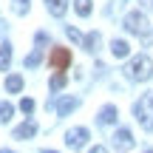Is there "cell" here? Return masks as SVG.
<instances>
[{"label": "cell", "mask_w": 153, "mask_h": 153, "mask_svg": "<svg viewBox=\"0 0 153 153\" xmlns=\"http://www.w3.org/2000/svg\"><path fill=\"white\" fill-rule=\"evenodd\" d=\"M74 9L79 17H88L91 14V0H74Z\"/></svg>", "instance_id": "2e32d148"}, {"label": "cell", "mask_w": 153, "mask_h": 153, "mask_svg": "<svg viewBox=\"0 0 153 153\" xmlns=\"http://www.w3.org/2000/svg\"><path fill=\"white\" fill-rule=\"evenodd\" d=\"M91 153H108V150H105L102 145H97V148H91Z\"/></svg>", "instance_id": "603a6c76"}, {"label": "cell", "mask_w": 153, "mask_h": 153, "mask_svg": "<svg viewBox=\"0 0 153 153\" xmlns=\"http://www.w3.org/2000/svg\"><path fill=\"white\" fill-rule=\"evenodd\" d=\"M82 43H85V51H91V54H94V51H97V45H99V31H91Z\"/></svg>", "instance_id": "9a60e30c"}, {"label": "cell", "mask_w": 153, "mask_h": 153, "mask_svg": "<svg viewBox=\"0 0 153 153\" xmlns=\"http://www.w3.org/2000/svg\"><path fill=\"white\" fill-rule=\"evenodd\" d=\"M34 133H37V122H34V119H26L23 125L14 128V139H23V142H26V139H31Z\"/></svg>", "instance_id": "8992f818"}, {"label": "cell", "mask_w": 153, "mask_h": 153, "mask_svg": "<svg viewBox=\"0 0 153 153\" xmlns=\"http://www.w3.org/2000/svg\"><path fill=\"white\" fill-rule=\"evenodd\" d=\"M28 3H31V0H14V11H17V14H26Z\"/></svg>", "instance_id": "ffe728a7"}, {"label": "cell", "mask_w": 153, "mask_h": 153, "mask_svg": "<svg viewBox=\"0 0 153 153\" xmlns=\"http://www.w3.org/2000/svg\"><path fill=\"white\" fill-rule=\"evenodd\" d=\"M40 60H43V48H34L31 54L26 57V62H23V65H26V68H37V65H40Z\"/></svg>", "instance_id": "5bb4252c"}, {"label": "cell", "mask_w": 153, "mask_h": 153, "mask_svg": "<svg viewBox=\"0 0 153 153\" xmlns=\"http://www.w3.org/2000/svg\"><path fill=\"white\" fill-rule=\"evenodd\" d=\"M0 153H11V150H0Z\"/></svg>", "instance_id": "484cf974"}, {"label": "cell", "mask_w": 153, "mask_h": 153, "mask_svg": "<svg viewBox=\"0 0 153 153\" xmlns=\"http://www.w3.org/2000/svg\"><path fill=\"white\" fill-rule=\"evenodd\" d=\"M85 142H88V131H85V128H71V131L65 133V145L74 148V150H79Z\"/></svg>", "instance_id": "5b68a950"}, {"label": "cell", "mask_w": 153, "mask_h": 153, "mask_svg": "<svg viewBox=\"0 0 153 153\" xmlns=\"http://www.w3.org/2000/svg\"><path fill=\"white\" fill-rule=\"evenodd\" d=\"M48 65L54 68V71H65V68L71 65V51L68 48H54L48 54Z\"/></svg>", "instance_id": "277c9868"}, {"label": "cell", "mask_w": 153, "mask_h": 153, "mask_svg": "<svg viewBox=\"0 0 153 153\" xmlns=\"http://www.w3.org/2000/svg\"><path fill=\"white\" fill-rule=\"evenodd\" d=\"M116 116H119V114H116V105H105V108L99 111V116H97V119H99V125H114V122H116Z\"/></svg>", "instance_id": "52a82bcc"}, {"label": "cell", "mask_w": 153, "mask_h": 153, "mask_svg": "<svg viewBox=\"0 0 153 153\" xmlns=\"http://www.w3.org/2000/svg\"><path fill=\"white\" fill-rule=\"evenodd\" d=\"M11 114H14V108H11V102H3L0 99V122H9Z\"/></svg>", "instance_id": "e0dca14e"}, {"label": "cell", "mask_w": 153, "mask_h": 153, "mask_svg": "<svg viewBox=\"0 0 153 153\" xmlns=\"http://www.w3.org/2000/svg\"><path fill=\"white\" fill-rule=\"evenodd\" d=\"M45 40H48V34L40 31V34H37V45H45Z\"/></svg>", "instance_id": "7402d4cb"}, {"label": "cell", "mask_w": 153, "mask_h": 153, "mask_svg": "<svg viewBox=\"0 0 153 153\" xmlns=\"http://www.w3.org/2000/svg\"><path fill=\"white\" fill-rule=\"evenodd\" d=\"M20 111H23V114H31V111H34V99L31 97H23L20 99Z\"/></svg>", "instance_id": "d6986e66"}, {"label": "cell", "mask_w": 153, "mask_h": 153, "mask_svg": "<svg viewBox=\"0 0 153 153\" xmlns=\"http://www.w3.org/2000/svg\"><path fill=\"white\" fill-rule=\"evenodd\" d=\"M128 51H131V45H128L125 40H114V43H111V54L114 57H128Z\"/></svg>", "instance_id": "7c38bea8"}, {"label": "cell", "mask_w": 153, "mask_h": 153, "mask_svg": "<svg viewBox=\"0 0 153 153\" xmlns=\"http://www.w3.org/2000/svg\"><path fill=\"white\" fill-rule=\"evenodd\" d=\"M133 114H136L139 125H142L145 131H153V91H148L136 105H133Z\"/></svg>", "instance_id": "7a4b0ae2"}, {"label": "cell", "mask_w": 153, "mask_h": 153, "mask_svg": "<svg viewBox=\"0 0 153 153\" xmlns=\"http://www.w3.org/2000/svg\"><path fill=\"white\" fill-rule=\"evenodd\" d=\"M125 74L131 76L133 82H145V79H150V76H153V60H150L148 54H139V57H133V60L128 62Z\"/></svg>", "instance_id": "6da1fadb"}, {"label": "cell", "mask_w": 153, "mask_h": 153, "mask_svg": "<svg viewBox=\"0 0 153 153\" xmlns=\"http://www.w3.org/2000/svg\"><path fill=\"white\" fill-rule=\"evenodd\" d=\"M114 142L119 145V148H133V136H131V131H128V128H119V131L114 133Z\"/></svg>", "instance_id": "ba28073f"}, {"label": "cell", "mask_w": 153, "mask_h": 153, "mask_svg": "<svg viewBox=\"0 0 153 153\" xmlns=\"http://www.w3.org/2000/svg\"><path fill=\"white\" fill-rule=\"evenodd\" d=\"M62 85H65V74H62V71H57L54 76H51V91H60Z\"/></svg>", "instance_id": "ac0fdd59"}, {"label": "cell", "mask_w": 153, "mask_h": 153, "mask_svg": "<svg viewBox=\"0 0 153 153\" xmlns=\"http://www.w3.org/2000/svg\"><path fill=\"white\" fill-rule=\"evenodd\" d=\"M6 91H9V94H20V91H23V76H20V74L6 76Z\"/></svg>", "instance_id": "8fae6325"}, {"label": "cell", "mask_w": 153, "mask_h": 153, "mask_svg": "<svg viewBox=\"0 0 153 153\" xmlns=\"http://www.w3.org/2000/svg\"><path fill=\"white\" fill-rule=\"evenodd\" d=\"M65 34H68V40H74V43H82V40H85V37H82V34L76 31V28H71V26L65 28Z\"/></svg>", "instance_id": "44dd1931"}, {"label": "cell", "mask_w": 153, "mask_h": 153, "mask_svg": "<svg viewBox=\"0 0 153 153\" xmlns=\"http://www.w3.org/2000/svg\"><path fill=\"white\" fill-rule=\"evenodd\" d=\"M142 3H145V6H148V9H153V0H142Z\"/></svg>", "instance_id": "cb8c5ba5"}, {"label": "cell", "mask_w": 153, "mask_h": 153, "mask_svg": "<svg viewBox=\"0 0 153 153\" xmlns=\"http://www.w3.org/2000/svg\"><path fill=\"white\" fill-rule=\"evenodd\" d=\"M45 9H48L54 17H62L65 9H68V0H45Z\"/></svg>", "instance_id": "30bf717a"}, {"label": "cell", "mask_w": 153, "mask_h": 153, "mask_svg": "<svg viewBox=\"0 0 153 153\" xmlns=\"http://www.w3.org/2000/svg\"><path fill=\"white\" fill-rule=\"evenodd\" d=\"M76 105H79V102H76L74 97H62L60 102H57V114H60V116H68L71 111H76Z\"/></svg>", "instance_id": "9c48e42d"}, {"label": "cell", "mask_w": 153, "mask_h": 153, "mask_svg": "<svg viewBox=\"0 0 153 153\" xmlns=\"http://www.w3.org/2000/svg\"><path fill=\"white\" fill-rule=\"evenodd\" d=\"M125 28L131 34H139V37H145V34L150 31V23H148V17L142 14V11H131V14L125 17Z\"/></svg>", "instance_id": "3957f363"}, {"label": "cell", "mask_w": 153, "mask_h": 153, "mask_svg": "<svg viewBox=\"0 0 153 153\" xmlns=\"http://www.w3.org/2000/svg\"><path fill=\"white\" fill-rule=\"evenodd\" d=\"M9 65H11V43H3V48H0V71H6Z\"/></svg>", "instance_id": "4fadbf2b"}, {"label": "cell", "mask_w": 153, "mask_h": 153, "mask_svg": "<svg viewBox=\"0 0 153 153\" xmlns=\"http://www.w3.org/2000/svg\"><path fill=\"white\" fill-rule=\"evenodd\" d=\"M43 153H57V150H43Z\"/></svg>", "instance_id": "d4e9b609"}, {"label": "cell", "mask_w": 153, "mask_h": 153, "mask_svg": "<svg viewBox=\"0 0 153 153\" xmlns=\"http://www.w3.org/2000/svg\"><path fill=\"white\" fill-rule=\"evenodd\" d=\"M145 153H153V150H150V148H148V150H145Z\"/></svg>", "instance_id": "4316f807"}]
</instances>
